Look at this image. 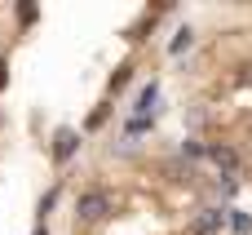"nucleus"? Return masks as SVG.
Here are the masks:
<instances>
[{
	"label": "nucleus",
	"mask_w": 252,
	"mask_h": 235,
	"mask_svg": "<svg viewBox=\"0 0 252 235\" xmlns=\"http://www.w3.org/2000/svg\"><path fill=\"white\" fill-rule=\"evenodd\" d=\"M75 218H80L84 227L106 222V218H111V196H106V191H84L80 204H75Z\"/></svg>",
	"instance_id": "1"
},
{
	"label": "nucleus",
	"mask_w": 252,
	"mask_h": 235,
	"mask_svg": "<svg viewBox=\"0 0 252 235\" xmlns=\"http://www.w3.org/2000/svg\"><path fill=\"white\" fill-rule=\"evenodd\" d=\"M221 227H226V213H221V209H204V213L195 218V235H217Z\"/></svg>",
	"instance_id": "2"
},
{
	"label": "nucleus",
	"mask_w": 252,
	"mask_h": 235,
	"mask_svg": "<svg viewBox=\"0 0 252 235\" xmlns=\"http://www.w3.org/2000/svg\"><path fill=\"white\" fill-rule=\"evenodd\" d=\"M75 129H58V138H53V156L58 160H71V151H75Z\"/></svg>",
	"instance_id": "3"
},
{
	"label": "nucleus",
	"mask_w": 252,
	"mask_h": 235,
	"mask_svg": "<svg viewBox=\"0 0 252 235\" xmlns=\"http://www.w3.org/2000/svg\"><path fill=\"white\" fill-rule=\"evenodd\" d=\"M213 164H217V169H235V164H239V156H235L230 147H213Z\"/></svg>",
	"instance_id": "4"
},
{
	"label": "nucleus",
	"mask_w": 252,
	"mask_h": 235,
	"mask_svg": "<svg viewBox=\"0 0 252 235\" xmlns=\"http://www.w3.org/2000/svg\"><path fill=\"white\" fill-rule=\"evenodd\" d=\"M155 93H159V89H155V84H146V89H142V98H137V107H142V111H151V102H155Z\"/></svg>",
	"instance_id": "5"
},
{
	"label": "nucleus",
	"mask_w": 252,
	"mask_h": 235,
	"mask_svg": "<svg viewBox=\"0 0 252 235\" xmlns=\"http://www.w3.org/2000/svg\"><path fill=\"white\" fill-rule=\"evenodd\" d=\"M182 49H190V27L177 31V40H173V53H182Z\"/></svg>",
	"instance_id": "6"
},
{
	"label": "nucleus",
	"mask_w": 252,
	"mask_h": 235,
	"mask_svg": "<svg viewBox=\"0 0 252 235\" xmlns=\"http://www.w3.org/2000/svg\"><path fill=\"white\" fill-rule=\"evenodd\" d=\"M182 156H190V160H195V156H204V147H199V142H182Z\"/></svg>",
	"instance_id": "7"
},
{
	"label": "nucleus",
	"mask_w": 252,
	"mask_h": 235,
	"mask_svg": "<svg viewBox=\"0 0 252 235\" xmlns=\"http://www.w3.org/2000/svg\"><path fill=\"white\" fill-rule=\"evenodd\" d=\"M0 71H4V62H0ZM0 84H4V76H0Z\"/></svg>",
	"instance_id": "8"
}]
</instances>
